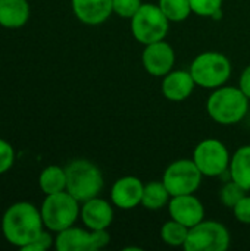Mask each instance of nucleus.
I'll use <instances>...</instances> for the list:
<instances>
[{"label":"nucleus","instance_id":"obj_1","mask_svg":"<svg viewBox=\"0 0 250 251\" xmlns=\"http://www.w3.org/2000/svg\"><path fill=\"white\" fill-rule=\"evenodd\" d=\"M41 212L28 201H19L12 204L3 215L1 231L4 238L22 249L35 241L43 232Z\"/></svg>","mask_w":250,"mask_h":251},{"label":"nucleus","instance_id":"obj_2","mask_svg":"<svg viewBox=\"0 0 250 251\" xmlns=\"http://www.w3.org/2000/svg\"><path fill=\"white\" fill-rule=\"evenodd\" d=\"M249 97L239 87L222 85L208 97L206 112L220 125H236L245 119L249 110Z\"/></svg>","mask_w":250,"mask_h":251},{"label":"nucleus","instance_id":"obj_3","mask_svg":"<svg viewBox=\"0 0 250 251\" xmlns=\"http://www.w3.org/2000/svg\"><path fill=\"white\" fill-rule=\"evenodd\" d=\"M66 191L80 203L94 199L103 190V174L97 165L85 159L72 160L66 168Z\"/></svg>","mask_w":250,"mask_h":251},{"label":"nucleus","instance_id":"obj_4","mask_svg":"<svg viewBox=\"0 0 250 251\" xmlns=\"http://www.w3.org/2000/svg\"><path fill=\"white\" fill-rule=\"evenodd\" d=\"M189 71L196 85L206 90H215L227 84L233 66L225 54L220 51H203L193 59Z\"/></svg>","mask_w":250,"mask_h":251},{"label":"nucleus","instance_id":"obj_5","mask_svg":"<svg viewBox=\"0 0 250 251\" xmlns=\"http://www.w3.org/2000/svg\"><path fill=\"white\" fill-rule=\"evenodd\" d=\"M80 210V201L68 191H60L46 196L40 212L44 226L52 232H60L75 224Z\"/></svg>","mask_w":250,"mask_h":251},{"label":"nucleus","instance_id":"obj_6","mask_svg":"<svg viewBox=\"0 0 250 251\" xmlns=\"http://www.w3.org/2000/svg\"><path fill=\"white\" fill-rule=\"evenodd\" d=\"M130 21L134 40L144 46L165 40L169 31V19L153 3H143Z\"/></svg>","mask_w":250,"mask_h":251},{"label":"nucleus","instance_id":"obj_7","mask_svg":"<svg viewBox=\"0 0 250 251\" xmlns=\"http://www.w3.org/2000/svg\"><path fill=\"white\" fill-rule=\"evenodd\" d=\"M231 244L227 226L217 221H202L189 229L184 243L186 251H225Z\"/></svg>","mask_w":250,"mask_h":251},{"label":"nucleus","instance_id":"obj_8","mask_svg":"<svg viewBox=\"0 0 250 251\" xmlns=\"http://www.w3.org/2000/svg\"><path fill=\"white\" fill-rule=\"evenodd\" d=\"M192 160L203 176L214 178L228 172L231 154L222 141L217 138H205L194 147Z\"/></svg>","mask_w":250,"mask_h":251},{"label":"nucleus","instance_id":"obj_9","mask_svg":"<svg viewBox=\"0 0 250 251\" xmlns=\"http://www.w3.org/2000/svg\"><path fill=\"white\" fill-rule=\"evenodd\" d=\"M203 175L192 159H178L167 166L162 175V182L172 196L194 194L200 184Z\"/></svg>","mask_w":250,"mask_h":251},{"label":"nucleus","instance_id":"obj_10","mask_svg":"<svg viewBox=\"0 0 250 251\" xmlns=\"http://www.w3.org/2000/svg\"><path fill=\"white\" fill-rule=\"evenodd\" d=\"M109 240L108 229L93 231L71 226L57 232L55 246L57 251H96L106 247Z\"/></svg>","mask_w":250,"mask_h":251},{"label":"nucleus","instance_id":"obj_11","mask_svg":"<svg viewBox=\"0 0 250 251\" xmlns=\"http://www.w3.org/2000/svg\"><path fill=\"white\" fill-rule=\"evenodd\" d=\"M141 62L147 74L162 78L172 71L175 63V51L172 46L165 40L150 43L144 46Z\"/></svg>","mask_w":250,"mask_h":251},{"label":"nucleus","instance_id":"obj_12","mask_svg":"<svg viewBox=\"0 0 250 251\" xmlns=\"http://www.w3.org/2000/svg\"><path fill=\"white\" fill-rule=\"evenodd\" d=\"M168 212L171 219L187 228H193L205 219V206L194 194L172 196L168 203Z\"/></svg>","mask_w":250,"mask_h":251},{"label":"nucleus","instance_id":"obj_13","mask_svg":"<svg viewBox=\"0 0 250 251\" xmlns=\"http://www.w3.org/2000/svg\"><path fill=\"white\" fill-rule=\"evenodd\" d=\"M144 184L137 176H122L111 188V201L121 210H131L141 204Z\"/></svg>","mask_w":250,"mask_h":251},{"label":"nucleus","instance_id":"obj_14","mask_svg":"<svg viewBox=\"0 0 250 251\" xmlns=\"http://www.w3.org/2000/svg\"><path fill=\"white\" fill-rule=\"evenodd\" d=\"M80 216L83 224L93 231H105L113 222V207L99 196L83 203Z\"/></svg>","mask_w":250,"mask_h":251},{"label":"nucleus","instance_id":"obj_15","mask_svg":"<svg viewBox=\"0 0 250 251\" xmlns=\"http://www.w3.org/2000/svg\"><path fill=\"white\" fill-rule=\"evenodd\" d=\"M196 82L190 74V71L178 69L171 71L165 76H162L161 91L164 97L169 101H184L187 100L194 91Z\"/></svg>","mask_w":250,"mask_h":251},{"label":"nucleus","instance_id":"obj_16","mask_svg":"<svg viewBox=\"0 0 250 251\" xmlns=\"http://www.w3.org/2000/svg\"><path fill=\"white\" fill-rule=\"evenodd\" d=\"M74 15L85 25H100L113 13L112 0H71Z\"/></svg>","mask_w":250,"mask_h":251},{"label":"nucleus","instance_id":"obj_17","mask_svg":"<svg viewBox=\"0 0 250 251\" xmlns=\"http://www.w3.org/2000/svg\"><path fill=\"white\" fill-rule=\"evenodd\" d=\"M29 4L27 0H0V25L4 28H21L28 22Z\"/></svg>","mask_w":250,"mask_h":251},{"label":"nucleus","instance_id":"obj_18","mask_svg":"<svg viewBox=\"0 0 250 251\" xmlns=\"http://www.w3.org/2000/svg\"><path fill=\"white\" fill-rule=\"evenodd\" d=\"M230 179L239 184L246 191H250V144L239 147L230 160Z\"/></svg>","mask_w":250,"mask_h":251},{"label":"nucleus","instance_id":"obj_19","mask_svg":"<svg viewBox=\"0 0 250 251\" xmlns=\"http://www.w3.org/2000/svg\"><path fill=\"white\" fill-rule=\"evenodd\" d=\"M171 200V194L167 190L165 184L161 181H150L144 184L143 190V199L141 206L147 210H161L164 207H168V203Z\"/></svg>","mask_w":250,"mask_h":251},{"label":"nucleus","instance_id":"obj_20","mask_svg":"<svg viewBox=\"0 0 250 251\" xmlns=\"http://www.w3.org/2000/svg\"><path fill=\"white\" fill-rule=\"evenodd\" d=\"M38 184L41 191L49 194H56L60 191H66V171L65 168L52 165L43 169L38 178Z\"/></svg>","mask_w":250,"mask_h":251},{"label":"nucleus","instance_id":"obj_21","mask_svg":"<svg viewBox=\"0 0 250 251\" xmlns=\"http://www.w3.org/2000/svg\"><path fill=\"white\" fill-rule=\"evenodd\" d=\"M189 229L190 228L184 226L183 224L169 219L161 228V240L171 247H184V243L189 235Z\"/></svg>","mask_w":250,"mask_h":251},{"label":"nucleus","instance_id":"obj_22","mask_svg":"<svg viewBox=\"0 0 250 251\" xmlns=\"http://www.w3.org/2000/svg\"><path fill=\"white\" fill-rule=\"evenodd\" d=\"M158 6L169 22H183L193 13L190 0H158Z\"/></svg>","mask_w":250,"mask_h":251},{"label":"nucleus","instance_id":"obj_23","mask_svg":"<svg viewBox=\"0 0 250 251\" xmlns=\"http://www.w3.org/2000/svg\"><path fill=\"white\" fill-rule=\"evenodd\" d=\"M246 190L242 188L239 184H236L233 179H230L228 182H225L221 190H220V200L225 207L233 209L245 196H246Z\"/></svg>","mask_w":250,"mask_h":251},{"label":"nucleus","instance_id":"obj_24","mask_svg":"<svg viewBox=\"0 0 250 251\" xmlns=\"http://www.w3.org/2000/svg\"><path fill=\"white\" fill-rule=\"evenodd\" d=\"M224 0H190V7L194 15L205 18H220Z\"/></svg>","mask_w":250,"mask_h":251},{"label":"nucleus","instance_id":"obj_25","mask_svg":"<svg viewBox=\"0 0 250 251\" xmlns=\"http://www.w3.org/2000/svg\"><path fill=\"white\" fill-rule=\"evenodd\" d=\"M113 4V13L124 19H131L137 10L141 7V0H112Z\"/></svg>","mask_w":250,"mask_h":251},{"label":"nucleus","instance_id":"obj_26","mask_svg":"<svg viewBox=\"0 0 250 251\" xmlns=\"http://www.w3.org/2000/svg\"><path fill=\"white\" fill-rule=\"evenodd\" d=\"M13 159H15L13 147L6 140L0 138V174H4L12 168Z\"/></svg>","mask_w":250,"mask_h":251},{"label":"nucleus","instance_id":"obj_27","mask_svg":"<svg viewBox=\"0 0 250 251\" xmlns=\"http://www.w3.org/2000/svg\"><path fill=\"white\" fill-rule=\"evenodd\" d=\"M234 218L245 225H250V196H245L233 209Z\"/></svg>","mask_w":250,"mask_h":251},{"label":"nucleus","instance_id":"obj_28","mask_svg":"<svg viewBox=\"0 0 250 251\" xmlns=\"http://www.w3.org/2000/svg\"><path fill=\"white\" fill-rule=\"evenodd\" d=\"M52 243H53V240H52V237L47 234V232H41V235L35 240V241H32V243H29L28 246H25V247H22V250L24 251H44L47 250L50 246H52Z\"/></svg>","mask_w":250,"mask_h":251},{"label":"nucleus","instance_id":"obj_29","mask_svg":"<svg viewBox=\"0 0 250 251\" xmlns=\"http://www.w3.org/2000/svg\"><path fill=\"white\" fill-rule=\"evenodd\" d=\"M239 88L250 99V65L243 69L239 79Z\"/></svg>","mask_w":250,"mask_h":251}]
</instances>
